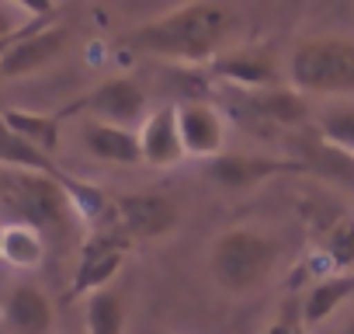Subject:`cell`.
Returning a JSON list of instances; mask_svg holds the SVG:
<instances>
[{
  "instance_id": "4fadbf2b",
  "label": "cell",
  "mask_w": 354,
  "mask_h": 334,
  "mask_svg": "<svg viewBox=\"0 0 354 334\" xmlns=\"http://www.w3.org/2000/svg\"><path fill=\"white\" fill-rule=\"evenodd\" d=\"M84 146L91 157L104 160V164H142V150H139V129H122V125H108V122H84Z\"/></svg>"
},
{
  "instance_id": "7a4b0ae2",
  "label": "cell",
  "mask_w": 354,
  "mask_h": 334,
  "mask_svg": "<svg viewBox=\"0 0 354 334\" xmlns=\"http://www.w3.org/2000/svg\"><path fill=\"white\" fill-rule=\"evenodd\" d=\"M281 265V244L254 227H236L216 237L209 251V272L219 289L243 296L261 289Z\"/></svg>"
},
{
  "instance_id": "3957f363",
  "label": "cell",
  "mask_w": 354,
  "mask_h": 334,
  "mask_svg": "<svg viewBox=\"0 0 354 334\" xmlns=\"http://www.w3.org/2000/svg\"><path fill=\"white\" fill-rule=\"evenodd\" d=\"M288 87L299 94L340 98L354 91V42L309 39L288 56Z\"/></svg>"
},
{
  "instance_id": "8fae6325",
  "label": "cell",
  "mask_w": 354,
  "mask_h": 334,
  "mask_svg": "<svg viewBox=\"0 0 354 334\" xmlns=\"http://www.w3.org/2000/svg\"><path fill=\"white\" fill-rule=\"evenodd\" d=\"M70 42V32L66 28H39L32 35H25L18 46H11V53L0 60V77H25V73H35L42 67H49L56 56H63Z\"/></svg>"
},
{
  "instance_id": "7402d4cb",
  "label": "cell",
  "mask_w": 354,
  "mask_h": 334,
  "mask_svg": "<svg viewBox=\"0 0 354 334\" xmlns=\"http://www.w3.org/2000/svg\"><path fill=\"white\" fill-rule=\"evenodd\" d=\"M319 129L326 136L330 146L344 150L354 157V105L344 101V105H330L323 115H319Z\"/></svg>"
},
{
  "instance_id": "d4e9b609",
  "label": "cell",
  "mask_w": 354,
  "mask_h": 334,
  "mask_svg": "<svg viewBox=\"0 0 354 334\" xmlns=\"http://www.w3.org/2000/svg\"><path fill=\"white\" fill-rule=\"evenodd\" d=\"M344 334H354V320H351V324H347V327H344Z\"/></svg>"
},
{
  "instance_id": "603a6c76",
  "label": "cell",
  "mask_w": 354,
  "mask_h": 334,
  "mask_svg": "<svg viewBox=\"0 0 354 334\" xmlns=\"http://www.w3.org/2000/svg\"><path fill=\"white\" fill-rule=\"evenodd\" d=\"M268 334H306V327L299 320H274L268 327Z\"/></svg>"
},
{
  "instance_id": "44dd1931",
  "label": "cell",
  "mask_w": 354,
  "mask_h": 334,
  "mask_svg": "<svg viewBox=\"0 0 354 334\" xmlns=\"http://www.w3.org/2000/svg\"><path fill=\"white\" fill-rule=\"evenodd\" d=\"M84 317H87V334H122L125 331V306L111 289L94 292L87 299Z\"/></svg>"
},
{
  "instance_id": "9c48e42d",
  "label": "cell",
  "mask_w": 354,
  "mask_h": 334,
  "mask_svg": "<svg viewBox=\"0 0 354 334\" xmlns=\"http://www.w3.org/2000/svg\"><path fill=\"white\" fill-rule=\"evenodd\" d=\"M139 150H142V164L149 167H174L188 157L181 143V129H177V105H163L146 115V122L139 125Z\"/></svg>"
},
{
  "instance_id": "277c9868",
  "label": "cell",
  "mask_w": 354,
  "mask_h": 334,
  "mask_svg": "<svg viewBox=\"0 0 354 334\" xmlns=\"http://www.w3.org/2000/svg\"><path fill=\"white\" fill-rule=\"evenodd\" d=\"M0 202L15 216V223L35 227V230H59L66 227V209L70 199L53 175H35V171H11L0 178Z\"/></svg>"
},
{
  "instance_id": "6da1fadb",
  "label": "cell",
  "mask_w": 354,
  "mask_h": 334,
  "mask_svg": "<svg viewBox=\"0 0 354 334\" xmlns=\"http://www.w3.org/2000/svg\"><path fill=\"white\" fill-rule=\"evenodd\" d=\"M233 28L236 11L226 4H181L160 18L136 25L129 35H122V46L181 63H212L226 53Z\"/></svg>"
},
{
  "instance_id": "ffe728a7",
  "label": "cell",
  "mask_w": 354,
  "mask_h": 334,
  "mask_svg": "<svg viewBox=\"0 0 354 334\" xmlns=\"http://www.w3.org/2000/svg\"><path fill=\"white\" fill-rule=\"evenodd\" d=\"M326 275H354V216H340L323 240Z\"/></svg>"
},
{
  "instance_id": "52a82bcc",
  "label": "cell",
  "mask_w": 354,
  "mask_h": 334,
  "mask_svg": "<svg viewBox=\"0 0 354 334\" xmlns=\"http://www.w3.org/2000/svg\"><path fill=\"white\" fill-rule=\"evenodd\" d=\"M125 247H129V237L118 234L115 227H101L80 251V265H77V275H73V285H70V299L77 296H94V292H104L108 289V279L118 275V268L125 265Z\"/></svg>"
},
{
  "instance_id": "ba28073f",
  "label": "cell",
  "mask_w": 354,
  "mask_h": 334,
  "mask_svg": "<svg viewBox=\"0 0 354 334\" xmlns=\"http://www.w3.org/2000/svg\"><path fill=\"white\" fill-rule=\"evenodd\" d=\"M212 73L219 80H226L230 87H240L243 94L281 87V70H278V60H274V53L268 46L226 49L223 56L212 60Z\"/></svg>"
},
{
  "instance_id": "d6986e66",
  "label": "cell",
  "mask_w": 354,
  "mask_h": 334,
  "mask_svg": "<svg viewBox=\"0 0 354 334\" xmlns=\"http://www.w3.org/2000/svg\"><path fill=\"white\" fill-rule=\"evenodd\" d=\"M4 258L8 265L15 268H39L46 261V237L42 230L35 227H25V223H8V234H4Z\"/></svg>"
},
{
  "instance_id": "30bf717a",
  "label": "cell",
  "mask_w": 354,
  "mask_h": 334,
  "mask_svg": "<svg viewBox=\"0 0 354 334\" xmlns=\"http://www.w3.org/2000/svg\"><path fill=\"white\" fill-rule=\"evenodd\" d=\"M177 129H181V143L188 157H209L216 160L226 139L223 115L205 105V101H185L177 105Z\"/></svg>"
},
{
  "instance_id": "e0dca14e",
  "label": "cell",
  "mask_w": 354,
  "mask_h": 334,
  "mask_svg": "<svg viewBox=\"0 0 354 334\" xmlns=\"http://www.w3.org/2000/svg\"><path fill=\"white\" fill-rule=\"evenodd\" d=\"M351 296H354V275H323L302 303V324H323Z\"/></svg>"
},
{
  "instance_id": "9a60e30c",
  "label": "cell",
  "mask_w": 354,
  "mask_h": 334,
  "mask_svg": "<svg viewBox=\"0 0 354 334\" xmlns=\"http://www.w3.org/2000/svg\"><path fill=\"white\" fill-rule=\"evenodd\" d=\"M0 122H4L15 136H21L25 143H32L35 150H42L46 157H56L59 139H63V118L59 115L25 112V108H4V112H0Z\"/></svg>"
},
{
  "instance_id": "8992f818",
  "label": "cell",
  "mask_w": 354,
  "mask_h": 334,
  "mask_svg": "<svg viewBox=\"0 0 354 334\" xmlns=\"http://www.w3.org/2000/svg\"><path fill=\"white\" fill-rule=\"evenodd\" d=\"M177 202L163 192H129L111 202V227L129 240H156L177 227Z\"/></svg>"
},
{
  "instance_id": "5b68a950",
  "label": "cell",
  "mask_w": 354,
  "mask_h": 334,
  "mask_svg": "<svg viewBox=\"0 0 354 334\" xmlns=\"http://www.w3.org/2000/svg\"><path fill=\"white\" fill-rule=\"evenodd\" d=\"M77 112H84L87 122H108V125L132 129L136 122L139 125L146 122V91L132 77H108L91 94H84L80 101L66 105L59 112V118H70Z\"/></svg>"
},
{
  "instance_id": "7c38bea8",
  "label": "cell",
  "mask_w": 354,
  "mask_h": 334,
  "mask_svg": "<svg viewBox=\"0 0 354 334\" xmlns=\"http://www.w3.org/2000/svg\"><path fill=\"white\" fill-rule=\"evenodd\" d=\"M4 324L11 334H53V299L39 285H18L4 299Z\"/></svg>"
},
{
  "instance_id": "2e32d148",
  "label": "cell",
  "mask_w": 354,
  "mask_h": 334,
  "mask_svg": "<svg viewBox=\"0 0 354 334\" xmlns=\"http://www.w3.org/2000/svg\"><path fill=\"white\" fill-rule=\"evenodd\" d=\"M243 105L271 122V125H281V129H292V125H302L309 108H306V98L292 87H274V91H254V94H243Z\"/></svg>"
},
{
  "instance_id": "ac0fdd59",
  "label": "cell",
  "mask_w": 354,
  "mask_h": 334,
  "mask_svg": "<svg viewBox=\"0 0 354 334\" xmlns=\"http://www.w3.org/2000/svg\"><path fill=\"white\" fill-rule=\"evenodd\" d=\"M0 164L11 167V171H35V175H53V178L63 175L53 157H46L42 150H35L32 143L15 136L4 122H0Z\"/></svg>"
},
{
  "instance_id": "cb8c5ba5",
  "label": "cell",
  "mask_w": 354,
  "mask_h": 334,
  "mask_svg": "<svg viewBox=\"0 0 354 334\" xmlns=\"http://www.w3.org/2000/svg\"><path fill=\"white\" fill-rule=\"evenodd\" d=\"M4 234H8V223H0V254H4Z\"/></svg>"
},
{
  "instance_id": "5bb4252c",
  "label": "cell",
  "mask_w": 354,
  "mask_h": 334,
  "mask_svg": "<svg viewBox=\"0 0 354 334\" xmlns=\"http://www.w3.org/2000/svg\"><path fill=\"white\" fill-rule=\"evenodd\" d=\"M281 171H292V164L264 160V157H243V153H219L209 164V175L226 188H250V185H257L271 175H281Z\"/></svg>"
}]
</instances>
